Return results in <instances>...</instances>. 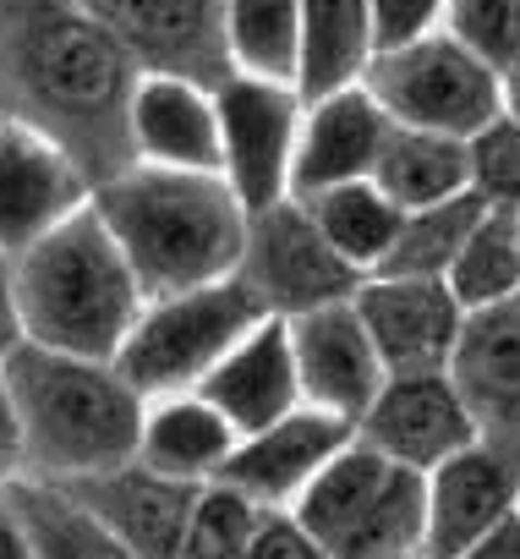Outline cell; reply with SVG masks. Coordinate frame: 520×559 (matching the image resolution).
<instances>
[{
  "label": "cell",
  "mask_w": 520,
  "mask_h": 559,
  "mask_svg": "<svg viewBox=\"0 0 520 559\" xmlns=\"http://www.w3.org/2000/svg\"><path fill=\"white\" fill-rule=\"evenodd\" d=\"M94 28L143 72L219 88L230 78L225 0H77Z\"/></svg>",
  "instance_id": "9"
},
{
  "label": "cell",
  "mask_w": 520,
  "mask_h": 559,
  "mask_svg": "<svg viewBox=\"0 0 520 559\" xmlns=\"http://www.w3.org/2000/svg\"><path fill=\"white\" fill-rule=\"evenodd\" d=\"M12 406L23 423V477L83 483L137 455L148 401L121 379L116 362L23 346L7 357Z\"/></svg>",
  "instance_id": "3"
},
{
  "label": "cell",
  "mask_w": 520,
  "mask_h": 559,
  "mask_svg": "<svg viewBox=\"0 0 520 559\" xmlns=\"http://www.w3.org/2000/svg\"><path fill=\"white\" fill-rule=\"evenodd\" d=\"M356 439L389 455L395 466L433 472L438 461H449L476 439V423L460 390L449 384V373H406V379H384V390L356 423Z\"/></svg>",
  "instance_id": "15"
},
{
  "label": "cell",
  "mask_w": 520,
  "mask_h": 559,
  "mask_svg": "<svg viewBox=\"0 0 520 559\" xmlns=\"http://www.w3.org/2000/svg\"><path fill=\"white\" fill-rule=\"evenodd\" d=\"M137 78L77 0H0V121L66 148L94 187L132 165Z\"/></svg>",
  "instance_id": "1"
},
{
  "label": "cell",
  "mask_w": 520,
  "mask_h": 559,
  "mask_svg": "<svg viewBox=\"0 0 520 559\" xmlns=\"http://www.w3.org/2000/svg\"><path fill=\"white\" fill-rule=\"evenodd\" d=\"M389 132V116L378 99L351 83L324 99H307L302 110V138H297V165H291V198H313L346 181H367L378 143Z\"/></svg>",
  "instance_id": "19"
},
{
  "label": "cell",
  "mask_w": 520,
  "mask_h": 559,
  "mask_svg": "<svg viewBox=\"0 0 520 559\" xmlns=\"http://www.w3.org/2000/svg\"><path fill=\"white\" fill-rule=\"evenodd\" d=\"M362 88L378 99L389 121L444 138H471L504 110L498 72L438 28L411 45L378 50L362 72Z\"/></svg>",
  "instance_id": "6"
},
{
  "label": "cell",
  "mask_w": 520,
  "mask_h": 559,
  "mask_svg": "<svg viewBox=\"0 0 520 559\" xmlns=\"http://www.w3.org/2000/svg\"><path fill=\"white\" fill-rule=\"evenodd\" d=\"M356 439V428L335 412H318V406H297L291 417L257 428V433H241L230 461L219 466V483H230L235 493H246L252 504L264 510H286L302 499V488Z\"/></svg>",
  "instance_id": "12"
},
{
  "label": "cell",
  "mask_w": 520,
  "mask_h": 559,
  "mask_svg": "<svg viewBox=\"0 0 520 559\" xmlns=\"http://www.w3.org/2000/svg\"><path fill=\"white\" fill-rule=\"evenodd\" d=\"M378 56L367 0H302V50H297V94L324 99L335 88L362 83Z\"/></svg>",
  "instance_id": "22"
},
{
  "label": "cell",
  "mask_w": 520,
  "mask_h": 559,
  "mask_svg": "<svg viewBox=\"0 0 520 559\" xmlns=\"http://www.w3.org/2000/svg\"><path fill=\"white\" fill-rule=\"evenodd\" d=\"M465 165H471V192L482 203H504L520 209V121L515 116H493L482 132L465 138Z\"/></svg>",
  "instance_id": "30"
},
{
  "label": "cell",
  "mask_w": 520,
  "mask_h": 559,
  "mask_svg": "<svg viewBox=\"0 0 520 559\" xmlns=\"http://www.w3.org/2000/svg\"><path fill=\"white\" fill-rule=\"evenodd\" d=\"M264 521V504H252L246 493H235L230 483H203L192 499V521H186V543L181 559H241L252 526Z\"/></svg>",
  "instance_id": "29"
},
{
  "label": "cell",
  "mask_w": 520,
  "mask_h": 559,
  "mask_svg": "<svg viewBox=\"0 0 520 559\" xmlns=\"http://www.w3.org/2000/svg\"><path fill=\"white\" fill-rule=\"evenodd\" d=\"M444 373L460 390L476 439L520 455V297L471 308Z\"/></svg>",
  "instance_id": "14"
},
{
  "label": "cell",
  "mask_w": 520,
  "mask_h": 559,
  "mask_svg": "<svg viewBox=\"0 0 520 559\" xmlns=\"http://www.w3.org/2000/svg\"><path fill=\"white\" fill-rule=\"evenodd\" d=\"M515 466L520 455L471 439L449 461L433 466L427 477V537L422 554L433 559H460L471 543H482L493 526H504L515 510Z\"/></svg>",
  "instance_id": "16"
},
{
  "label": "cell",
  "mask_w": 520,
  "mask_h": 559,
  "mask_svg": "<svg viewBox=\"0 0 520 559\" xmlns=\"http://www.w3.org/2000/svg\"><path fill=\"white\" fill-rule=\"evenodd\" d=\"M12 477H23V423H17V406H12V384L0 373V488Z\"/></svg>",
  "instance_id": "35"
},
{
  "label": "cell",
  "mask_w": 520,
  "mask_h": 559,
  "mask_svg": "<svg viewBox=\"0 0 520 559\" xmlns=\"http://www.w3.org/2000/svg\"><path fill=\"white\" fill-rule=\"evenodd\" d=\"M94 214L132 263L143 297H176L235 274L246 203L214 170L126 165L94 187Z\"/></svg>",
  "instance_id": "2"
},
{
  "label": "cell",
  "mask_w": 520,
  "mask_h": 559,
  "mask_svg": "<svg viewBox=\"0 0 520 559\" xmlns=\"http://www.w3.org/2000/svg\"><path fill=\"white\" fill-rule=\"evenodd\" d=\"M214 110H219V176L246 203V214L291 198V165L307 110L297 83L230 72L214 88Z\"/></svg>",
  "instance_id": "8"
},
{
  "label": "cell",
  "mask_w": 520,
  "mask_h": 559,
  "mask_svg": "<svg viewBox=\"0 0 520 559\" xmlns=\"http://www.w3.org/2000/svg\"><path fill=\"white\" fill-rule=\"evenodd\" d=\"M235 450V428L192 390V395H165L148 401L143 412V439H137V461L181 477V483H214L219 466Z\"/></svg>",
  "instance_id": "21"
},
{
  "label": "cell",
  "mask_w": 520,
  "mask_h": 559,
  "mask_svg": "<svg viewBox=\"0 0 520 559\" xmlns=\"http://www.w3.org/2000/svg\"><path fill=\"white\" fill-rule=\"evenodd\" d=\"M257 319L269 313L257 308V297L235 274L176 292V297H148L132 335L116 352V368L143 401L192 395Z\"/></svg>",
  "instance_id": "5"
},
{
  "label": "cell",
  "mask_w": 520,
  "mask_h": 559,
  "mask_svg": "<svg viewBox=\"0 0 520 559\" xmlns=\"http://www.w3.org/2000/svg\"><path fill=\"white\" fill-rule=\"evenodd\" d=\"M482 198L476 192H455L444 203L427 209H400V230L384 252V263L373 274H400V280H444L449 263L460 258L471 225L482 219Z\"/></svg>",
  "instance_id": "26"
},
{
  "label": "cell",
  "mask_w": 520,
  "mask_h": 559,
  "mask_svg": "<svg viewBox=\"0 0 520 559\" xmlns=\"http://www.w3.org/2000/svg\"><path fill=\"white\" fill-rule=\"evenodd\" d=\"M302 203H307V214L318 219V230L329 236V247H335L351 269H362V274H373V269L384 263V252H389V241H395V230H400V209H395L373 181H346V187L313 192V198H302Z\"/></svg>",
  "instance_id": "28"
},
{
  "label": "cell",
  "mask_w": 520,
  "mask_h": 559,
  "mask_svg": "<svg viewBox=\"0 0 520 559\" xmlns=\"http://www.w3.org/2000/svg\"><path fill=\"white\" fill-rule=\"evenodd\" d=\"M241 559H329V554L302 532V521L291 510H264V521L252 526Z\"/></svg>",
  "instance_id": "33"
},
{
  "label": "cell",
  "mask_w": 520,
  "mask_h": 559,
  "mask_svg": "<svg viewBox=\"0 0 520 559\" xmlns=\"http://www.w3.org/2000/svg\"><path fill=\"white\" fill-rule=\"evenodd\" d=\"M498 99H504V116L520 121V61H509V67L498 72Z\"/></svg>",
  "instance_id": "38"
},
{
  "label": "cell",
  "mask_w": 520,
  "mask_h": 559,
  "mask_svg": "<svg viewBox=\"0 0 520 559\" xmlns=\"http://www.w3.org/2000/svg\"><path fill=\"white\" fill-rule=\"evenodd\" d=\"M235 280L257 297V308L269 319H297V313H313L324 302L356 297V286L367 274L351 269L329 247V236L318 230V219L307 214L302 198H280L269 209L246 214Z\"/></svg>",
  "instance_id": "7"
},
{
  "label": "cell",
  "mask_w": 520,
  "mask_h": 559,
  "mask_svg": "<svg viewBox=\"0 0 520 559\" xmlns=\"http://www.w3.org/2000/svg\"><path fill=\"white\" fill-rule=\"evenodd\" d=\"M444 7H449V0H367L378 50H395V45H411V39L433 34Z\"/></svg>",
  "instance_id": "32"
},
{
  "label": "cell",
  "mask_w": 520,
  "mask_h": 559,
  "mask_svg": "<svg viewBox=\"0 0 520 559\" xmlns=\"http://www.w3.org/2000/svg\"><path fill=\"white\" fill-rule=\"evenodd\" d=\"M0 559H28V543H23V526H17L7 488H0Z\"/></svg>",
  "instance_id": "37"
},
{
  "label": "cell",
  "mask_w": 520,
  "mask_h": 559,
  "mask_svg": "<svg viewBox=\"0 0 520 559\" xmlns=\"http://www.w3.org/2000/svg\"><path fill=\"white\" fill-rule=\"evenodd\" d=\"M23 346H28V324H23V297H17V263L0 252V368Z\"/></svg>",
  "instance_id": "34"
},
{
  "label": "cell",
  "mask_w": 520,
  "mask_h": 559,
  "mask_svg": "<svg viewBox=\"0 0 520 559\" xmlns=\"http://www.w3.org/2000/svg\"><path fill=\"white\" fill-rule=\"evenodd\" d=\"M12 263H17V297L34 346L116 362L148 297L132 263L121 258V247L110 241L105 219L94 214V198L50 236L23 247Z\"/></svg>",
  "instance_id": "4"
},
{
  "label": "cell",
  "mask_w": 520,
  "mask_h": 559,
  "mask_svg": "<svg viewBox=\"0 0 520 559\" xmlns=\"http://www.w3.org/2000/svg\"><path fill=\"white\" fill-rule=\"evenodd\" d=\"M197 395L235 428V439L291 417L302 406V384H297V357H291L286 319H257L219 357V368L197 384Z\"/></svg>",
  "instance_id": "18"
},
{
  "label": "cell",
  "mask_w": 520,
  "mask_h": 559,
  "mask_svg": "<svg viewBox=\"0 0 520 559\" xmlns=\"http://www.w3.org/2000/svg\"><path fill=\"white\" fill-rule=\"evenodd\" d=\"M444 17H449V39H460L493 72L520 61V0H449Z\"/></svg>",
  "instance_id": "31"
},
{
  "label": "cell",
  "mask_w": 520,
  "mask_h": 559,
  "mask_svg": "<svg viewBox=\"0 0 520 559\" xmlns=\"http://www.w3.org/2000/svg\"><path fill=\"white\" fill-rule=\"evenodd\" d=\"M7 499L17 510L28 559H137L72 488L61 483H34V477H12Z\"/></svg>",
  "instance_id": "23"
},
{
  "label": "cell",
  "mask_w": 520,
  "mask_h": 559,
  "mask_svg": "<svg viewBox=\"0 0 520 559\" xmlns=\"http://www.w3.org/2000/svg\"><path fill=\"white\" fill-rule=\"evenodd\" d=\"M291 335V357H297V384H302V406L335 412L351 428L362 423V412L373 406V395L384 390V362L373 352V335L356 313V297L346 302H324L313 313L286 319Z\"/></svg>",
  "instance_id": "11"
},
{
  "label": "cell",
  "mask_w": 520,
  "mask_h": 559,
  "mask_svg": "<svg viewBox=\"0 0 520 559\" xmlns=\"http://www.w3.org/2000/svg\"><path fill=\"white\" fill-rule=\"evenodd\" d=\"M356 313L389 379L444 373L465 324V308L455 302L444 280H400V274H367L356 286Z\"/></svg>",
  "instance_id": "10"
},
{
  "label": "cell",
  "mask_w": 520,
  "mask_h": 559,
  "mask_svg": "<svg viewBox=\"0 0 520 559\" xmlns=\"http://www.w3.org/2000/svg\"><path fill=\"white\" fill-rule=\"evenodd\" d=\"M367 181L395 209H427V203H444L455 192H471L465 138H444V132H422V127L389 121Z\"/></svg>",
  "instance_id": "24"
},
{
  "label": "cell",
  "mask_w": 520,
  "mask_h": 559,
  "mask_svg": "<svg viewBox=\"0 0 520 559\" xmlns=\"http://www.w3.org/2000/svg\"><path fill=\"white\" fill-rule=\"evenodd\" d=\"M225 50L230 72L297 83L302 0H225Z\"/></svg>",
  "instance_id": "27"
},
{
  "label": "cell",
  "mask_w": 520,
  "mask_h": 559,
  "mask_svg": "<svg viewBox=\"0 0 520 559\" xmlns=\"http://www.w3.org/2000/svg\"><path fill=\"white\" fill-rule=\"evenodd\" d=\"M61 488H72L137 559H181L192 499H197L203 483L165 477V472H154V466H143L132 455V461H121L110 472H94V477L61 483Z\"/></svg>",
  "instance_id": "17"
},
{
  "label": "cell",
  "mask_w": 520,
  "mask_h": 559,
  "mask_svg": "<svg viewBox=\"0 0 520 559\" xmlns=\"http://www.w3.org/2000/svg\"><path fill=\"white\" fill-rule=\"evenodd\" d=\"M460 559H520V521L509 515L504 526H493L482 543H471Z\"/></svg>",
  "instance_id": "36"
},
{
  "label": "cell",
  "mask_w": 520,
  "mask_h": 559,
  "mask_svg": "<svg viewBox=\"0 0 520 559\" xmlns=\"http://www.w3.org/2000/svg\"><path fill=\"white\" fill-rule=\"evenodd\" d=\"M94 198L83 165L50 138L0 121V252L17 258Z\"/></svg>",
  "instance_id": "13"
},
{
  "label": "cell",
  "mask_w": 520,
  "mask_h": 559,
  "mask_svg": "<svg viewBox=\"0 0 520 559\" xmlns=\"http://www.w3.org/2000/svg\"><path fill=\"white\" fill-rule=\"evenodd\" d=\"M132 165L214 170L219 176L214 88L186 83V78H137V94H132Z\"/></svg>",
  "instance_id": "20"
},
{
  "label": "cell",
  "mask_w": 520,
  "mask_h": 559,
  "mask_svg": "<svg viewBox=\"0 0 520 559\" xmlns=\"http://www.w3.org/2000/svg\"><path fill=\"white\" fill-rule=\"evenodd\" d=\"M444 286L455 292V302L465 313L520 297V209H504V203L482 209L460 258L444 274Z\"/></svg>",
  "instance_id": "25"
}]
</instances>
